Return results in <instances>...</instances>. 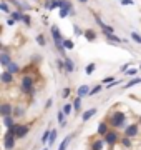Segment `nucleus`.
Returning <instances> with one entry per match:
<instances>
[{"label": "nucleus", "mask_w": 141, "mask_h": 150, "mask_svg": "<svg viewBox=\"0 0 141 150\" xmlns=\"http://www.w3.org/2000/svg\"><path fill=\"white\" fill-rule=\"evenodd\" d=\"M106 122L114 130H125L130 125L128 123V115H126V112H121V110H113V112L110 113V117Z\"/></svg>", "instance_id": "1"}, {"label": "nucleus", "mask_w": 141, "mask_h": 150, "mask_svg": "<svg viewBox=\"0 0 141 150\" xmlns=\"http://www.w3.org/2000/svg\"><path fill=\"white\" fill-rule=\"evenodd\" d=\"M50 33H52V38H53V45H55V48L58 50V54H61V57L65 59L66 57V48L63 47V42H65V38H63V35H61V32H60V28H58V25H52L50 27Z\"/></svg>", "instance_id": "2"}, {"label": "nucleus", "mask_w": 141, "mask_h": 150, "mask_svg": "<svg viewBox=\"0 0 141 150\" xmlns=\"http://www.w3.org/2000/svg\"><path fill=\"white\" fill-rule=\"evenodd\" d=\"M20 90H22L25 95L33 97V93H35V80H33L32 75H23V77H22V82H20Z\"/></svg>", "instance_id": "3"}, {"label": "nucleus", "mask_w": 141, "mask_h": 150, "mask_svg": "<svg viewBox=\"0 0 141 150\" xmlns=\"http://www.w3.org/2000/svg\"><path fill=\"white\" fill-rule=\"evenodd\" d=\"M103 140H105V145H108V147H114L116 144H119V140H121V135L118 134V130L111 129L108 134L103 137Z\"/></svg>", "instance_id": "4"}, {"label": "nucleus", "mask_w": 141, "mask_h": 150, "mask_svg": "<svg viewBox=\"0 0 141 150\" xmlns=\"http://www.w3.org/2000/svg\"><path fill=\"white\" fill-rule=\"evenodd\" d=\"M60 18H66L68 15H75V10H73V4H71L70 0H63V4L60 7Z\"/></svg>", "instance_id": "5"}, {"label": "nucleus", "mask_w": 141, "mask_h": 150, "mask_svg": "<svg viewBox=\"0 0 141 150\" xmlns=\"http://www.w3.org/2000/svg\"><path fill=\"white\" fill-rule=\"evenodd\" d=\"M140 127H141V125H140L138 122L130 123V125H128V127L123 130V135L130 137V139H135V137H138V134H140Z\"/></svg>", "instance_id": "6"}, {"label": "nucleus", "mask_w": 141, "mask_h": 150, "mask_svg": "<svg viewBox=\"0 0 141 150\" xmlns=\"http://www.w3.org/2000/svg\"><path fill=\"white\" fill-rule=\"evenodd\" d=\"M17 147V137L15 135H10L8 132L3 134V149L5 150H15Z\"/></svg>", "instance_id": "7"}, {"label": "nucleus", "mask_w": 141, "mask_h": 150, "mask_svg": "<svg viewBox=\"0 0 141 150\" xmlns=\"http://www.w3.org/2000/svg\"><path fill=\"white\" fill-rule=\"evenodd\" d=\"M30 132V123H18V129H17V140H22L25 139Z\"/></svg>", "instance_id": "8"}, {"label": "nucleus", "mask_w": 141, "mask_h": 150, "mask_svg": "<svg viewBox=\"0 0 141 150\" xmlns=\"http://www.w3.org/2000/svg\"><path fill=\"white\" fill-rule=\"evenodd\" d=\"M110 130H111V127H110V123L106 122V120H101V122L98 123L96 135H98V137H101V139H103V137H105L106 134H108Z\"/></svg>", "instance_id": "9"}, {"label": "nucleus", "mask_w": 141, "mask_h": 150, "mask_svg": "<svg viewBox=\"0 0 141 150\" xmlns=\"http://www.w3.org/2000/svg\"><path fill=\"white\" fill-rule=\"evenodd\" d=\"M13 107H15V105H12L10 102H3L0 105V115H2V117L13 115Z\"/></svg>", "instance_id": "10"}, {"label": "nucleus", "mask_w": 141, "mask_h": 150, "mask_svg": "<svg viewBox=\"0 0 141 150\" xmlns=\"http://www.w3.org/2000/svg\"><path fill=\"white\" fill-rule=\"evenodd\" d=\"M0 82H2L3 85H12V83H13V74H10L8 70H3L2 75H0Z\"/></svg>", "instance_id": "11"}, {"label": "nucleus", "mask_w": 141, "mask_h": 150, "mask_svg": "<svg viewBox=\"0 0 141 150\" xmlns=\"http://www.w3.org/2000/svg\"><path fill=\"white\" fill-rule=\"evenodd\" d=\"M96 112H98V108H96V107H91V108H88V110H85V112L82 113V122H83V123H87L90 118H93L95 115H96Z\"/></svg>", "instance_id": "12"}, {"label": "nucleus", "mask_w": 141, "mask_h": 150, "mask_svg": "<svg viewBox=\"0 0 141 150\" xmlns=\"http://www.w3.org/2000/svg\"><path fill=\"white\" fill-rule=\"evenodd\" d=\"M12 62H13V60H12V57L8 55V52H3V50H2V52H0V65H2L3 69H7Z\"/></svg>", "instance_id": "13"}, {"label": "nucleus", "mask_w": 141, "mask_h": 150, "mask_svg": "<svg viewBox=\"0 0 141 150\" xmlns=\"http://www.w3.org/2000/svg\"><path fill=\"white\" fill-rule=\"evenodd\" d=\"M25 112H27V107L25 105H15L13 107V117H15V120L25 117Z\"/></svg>", "instance_id": "14"}, {"label": "nucleus", "mask_w": 141, "mask_h": 150, "mask_svg": "<svg viewBox=\"0 0 141 150\" xmlns=\"http://www.w3.org/2000/svg\"><path fill=\"white\" fill-rule=\"evenodd\" d=\"M61 4H63V0H52V2H47L45 4V8L47 10H60Z\"/></svg>", "instance_id": "15"}, {"label": "nucleus", "mask_w": 141, "mask_h": 150, "mask_svg": "<svg viewBox=\"0 0 141 150\" xmlns=\"http://www.w3.org/2000/svg\"><path fill=\"white\" fill-rule=\"evenodd\" d=\"M73 113H75V115L83 113L82 112V97H78V95L73 98Z\"/></svg>", "instance_id": "16"}, {"label": "nucleus", "mask_w": 141, "mask_h": 150, "mask_svg": "<svg viewBox=\"0 0 141 150\" xmlns=\"http://www.w3.org/2000/svg\"><path fill=\"white\" fill-rule=\"evenodd\" d=\"M90 90H91V88H90V85H87V83H83V85H80L78 87V90H76V95L78 97H88L90 95Z\"/></svg>", "instance_id": "17"}, {"label": "nucleus", "mask_w": 141, "mask_h": 150, "mask_svg": "<svg viewBox=\"0 0 141 150\" xmlns=\"http://www.w3.org/2000/svg\"><path fill=\"white\" fill-rule=\"evenodd\" d=\"M63 60H65V72H66L68 75L73 74V70H75V62H73V60H71L70 57H68V55H66V57H65Z\"/></svg>", "instance_id": "18"}, {"label": "nucleus", "mask_w": 141, "mask_h": 150, "mask_svg": "<svg viewBox=\"0 0 141 150\" xmlns=\"http://www.w3.org/2000/svg\"><path fill=\"white\" fill-rule=\"evenodd\" d=\"M73 137H75V132H73V134H70V135H66L65 139H63V142L60 144L58 150H66V149H68V145L71 144V140H73Z\"/></svg>", "instance_id": "19"}, {"label": "nucleus", "mask_w": 141, "mask_h": 150, "mask_svg": "<svg viewBox=\"0 0 141 150\" xmlns=\"http://www.w3.org/2000/svg\"><path fill=\"white\" fill-rule=\"evenodd\" d=\"M119 145L123 147V149H131L133 147V139H130V137H126V135H121V140H119Z\"/></svg>", "instance_id": "20"}, {"label": "nucleus", "mask_w": 141, "mask_h": 150, "mask_svg": "<svg viewBox=\"0 0 141 150\" xmlns=\"http://www.w3.org/2000/svg\"><path fill=\"white\" fill-rule=\"evenodd\" d=\"M105 147V140L103 139H95L90 145V150H103Z\"/></svg>", "instance_id": "21"}, {"label": "nucleus", "mask_w": 141, "mask_h": 150, "mask_svg": "<svg viewBox=\"0 0 141 150\" xmlns=\"http://www.w3.org/2000/svg\"><path fill=\"white\" fill-rule=\"evenodd\" d=\"M2 122H3V127L5 129H10V127H13L15 125V117L13 115H8V117H2Z\"/></svg>", "instance_id": "22"}, {"label": "nucleus", "mask_w": 141, "mask_h": 150, "mask_svg": "<svg viewBox=\"0 0 141 150\" xmlns=\"http://www.w3.org/2000/svg\"><path fill=\"white\" fill-rule=\"evenodd\" d=\"M105 38L108 40V42L111 43H126L128 40H125V38H119L118 35H114V33H111V35H105Z\"/></svg>", "instance_id": "23"}, {"label": "nucleus", "mask_w": 141, "mask_h": 150, "mask_svg": "<svg viewBox=\"0 0 141 150\" xmlns=\"http://www.w3.org/2000/svg\"><path fill=\"white\" fill-rule=\"evenodd\" d=\"M5 70H8V72H10V74H13V75H17V74H20V72H22L20 65L17 64V62H12V64L8 65V67H7Z\"/></svg>", "instance_id": "24"}, {"label": "nucleus", "mask_w": 141, "mask_h": 150, "mask_svg": "<svg viewBox=\"0 0 141 150\" xmlns=\"http://www.w3.org/2000/svg\"><path fill=\"white\" fill-rule=\"evenodd\" d=\"M83 37L87 38V42H95L96 40V33H95L93 28H88V30H85V35Z\"/></svg>", "instance_id": "25"}, {"label": "nucleus", "mask_w": 141, "mask_h": 150, "mask_svg": "<svg viewBox=\"0 0 141 150\" xmlns=\"http://www.w3.org/2000/svg\"><path fill=\"white\" fill-rule=\"evenodd\" d=\"M50 134H52V127H48V129L45 130L43 134H42V139H40V144H43V145H48Z\"/></svg>", "instance_id": "26"}, {"label": "nucleus", "mask_w": 141, "mask_h": 150, "mask_svg": "<svg viewBox=\"0 0 141 150\" xmlns=\"http://www.w3.org/2000/svg\"><path fill=\"white\" fill-rule=\"evenodd\" d=\"M57 137H58V129H52V134H50V140L47 147H53L55 142H57Z\"/></svg>", "instance_id": "27"}, {"label": "nucleus", "mask_w": 141, "mask_h": 150, "mask_svg": "<svg viewBox=\"0 0 141 150\" xmlns=\"http://www.w3.org/2000/svg\"><path fill=\"white\" fill-rule=\"evenodd\" d=\"M141 83V77H133L126 85H123V88H131V87H135V85H140Z\"/></svg>", "instance_id": "28"}, {"label": "nucleus", "mask_w": 141, "mask_h": 150, "mask_svg": "<svg viewBox=\"0 0 141 150\" xmlns=\"http://www.w3.org/2000/svg\"><path fill=\"white\" fill-rule=\"evenodd\" d=\"M10 18H13L15 22H22V18H23V13L20 10H12V13H10Z\"/></svg>", "instance_id": "29"}, {"label": "nucleus", "mask_w": 141, "mask_h": 150, "mask_svg": "<svg viewBox=\"0 0 141 150\" xmlns=\"http://www.w3.org/2000/svg\"><path fill=\"white\" fill-rule=\"evenodd\" d=\"M61 110H63V112H65V115H66V117H68V115H71V113H73V103L66 102L65 105H63V107H61Z\"/></svg>", "instance_id": "30"}, {"label": "nucleus", "mask_w": 141, "mask_h": 150, "mask_svg": "<svg viewBox=\"0 0 141 150\" xmlns=\"http://www.w3.org/2000/svg\"><path fill=\"white\" fill-rule=\"evenodd\" d=\"M101 90H103V83H98V85L91 87V90H90V95H88V97H93V95H96V93H100Z\"/></svg>", "instance_id": "31"}, {"label": "nucleus", "mask_w": 141, "mask_h": 150, "mask_svg": "<svg viewBox=\"0 0 141 150\" xmlns=\"http://www.w3.org/2000/svg\"><path fill=\"white\" fill-rule=\"evenodd\" d=\"M95 70H96V64H88L87 67H85V74L87 75H93V72H95Z\"/></svg>", "instance_id": "32"}, {"label": "nucleus", "mask_w": 141, "mask_h": 150, "mask_svg": "<svg viewBox=\"0 0 141 150\" xmlns=\"http://www.w3.org/2000/svg\"><path fill=\"white\" fill-rule=\"evenodd\" d=\"M0 10L3 12V13H12V10H10V7H8V2H7V0H3V2L0 4Z\"/></svg>", "instance_id": "33"}, {"label": "nucleus", "mask_w": 141, "mask_h": 150, "mask_svg": "<svg viewBox=\"0 0 141 150\" xmlns=\"http://www.w3.org/2000/svg\"><path fill=\"white\" fill-rule=\"evenodd\" d=\"M35 40H37V43L40 45V47H45V45H47V40H45V35H43V33H38Z\"/></svg>", "instance_id": "34"}, {"label": "nucleus", "mask_w": 141, "mask_h": 150, "mask_svg": "<svg viewBox=\"0 0 141 150\" xmlns=\"http://www.w3.org/2000/svg\"><path fill=\"white\" fill-rule=\"evenodd\" d=\"M73 33H75V37H82V35H85V30L80 28L76 23H73Z\"/></svg>", "instance_id": "35"}, {"label": "nucleus", "mask_w": 141, "mask_h": 150, "mask_svg": "<svg viewBox=\"0 0 141 150\" xmlns=\"http://www.w3.org/2000/svg\"><path fill=\"white\" fill-rule=\"evenodd\" d=\"M63 47H65L66 50H73V48H75V43H73V40H71V38H65Z\"/></svg>", "instance_id": "36"}, {"label": "nucleus", "mask_w": 141, "mask_h": 150, "mask_svg": "<svg viewBox=\"0 0 141 150\" xmlns=\"http://www.w3.org/2000/svg\"><path fill=\"white\" fill-rule=\"evenodd\" d=\"M130 37H131V40H133V42L141 43V35H140L138 32H131V33H130Z\"/></svg>", "instance_id": "37"}, {"label": "nucleus", "mask_w": 141, "mask_h": 150, "mask_svg": "<svg viewBox=\"0 0 141 150\" xmlns=\"http://www.w3.org/2000/svg\"><path fill=\"white\" fill-rule=\"evenodd\" d=\"M22 22L27 25V27H30L32 25V17L28 15V13H23V18H22Z\"/></svg>", "instance_id": "38"}, {"label": "nucleus", "mask_w": 141, "mask_h": 150, "mask_svg": "<svg viewBox=\"0 0 141 150\" xmlns=\"http://www.w3.org/2000/svg\"><path fill=\"white\" fill-rule=\"evenodd\" d=\"M70 95H71V88L70 87H65V88L61 90V97H63V98H70Z\"/></svg>", "instance_id": "39"}, {"label": "nucleus", "mask_w": 141, "mask_h": 150, "mask_svg": "<svg viewBox=\"0 0 141 150\" xmlns=\"http://www.w3.org/2000/svg\"><path fill=\"white\" fill-rule=\"evenodd\" d=\"M136 74H138V69H135V67H130V69L125 72V75H128V77H135Z\"/></svg>", "instance_id": "40"}, {"label": "nucleus", "mask_w": 141, "mask_h": 150, "mask_svg": "<svg viewBox=\"0 0 141 150\" xmlns=\"http://www.w3.org/2000/svg\"><path fill=\"white\" fill-rule=\"evenodd\" d=\"M116 85H121V79H119V80L116 79L114 82H111V83H108V85H105V87H106V90H111V88H113V87H116Z\"/></svg>", "instance_id": "41"}, {"label": "nucleus", "mask_w": 141, "mask_h": 150, "mask_svg": "<svg viewBox=\"0 0 141 150\" xmlns=\"http://www.w3.org/2000/svg\"><path fill=\"white\" fill-rule=\"evenodd\" d=\"M114 80H116L114 77H105L103 80H101V83H103V85H108V83H111V82H114Z\"/></svg>", "instance_id": "42"}, {"label": "nucleus", "mask_w": 141, "mask_h": 150, "mask_svg": "<svg viewBox=\"0 0 141 150\" xmlns=\"http://www.w3.org/2000/svg\"><path fill=\"white\" fill-rule=\"evenodd\" d=\"M119 4H121V5H135L133 0H119Z\"/></svg>", "instance_id": "43"}, {"label": "nucleus", "mask_w": 141, "mask_h": 150, "mask_svg": "<svg viewBox=\"0 0 141 150\" xmlns=\"http://www.w3.org/2000/svg\"><path fill=\"white\" fill-rule=\"evenodd\" d=\"M130 67H131V62H128V64H125V65H123V67H121V69H119V72H123V74H125L126 70L130 69Z\"/></svg>", "instance_id": "44"}, {"label": "nucleus", "mask_w": 141, "mask_h": 150, "mask_svg": "<svg viewBox=\"0 0 141 150\" xmlns=\"http://www.w3.org/2000/svg\"><path fill=\"white\" fill-rule=\"evenodd\" d=\"M52 103H53V98H48V100L45 102V110H48V108L52 107Z\"/></svg>", "instance_id": "45"}, {"label": "nucleus", "mask_w": 141, "mask_h": 150, "mask_svg": "<svg viewBox=\"0 0 141 150\" xmlns=\"http://www.w3.org/2000/svg\"><path fill=\"white\" fill-rule=\"evenodd\" d=\"M15 23H17V22L13 20V18H7V25H10V27H13Z\"/></svg>", "instance_id": "46"}, {"label": "nucleus", "mask_w": 141, "mask_h": 150, "mask_svg": "<svg viewBox=\"0 0 141 150\" xmlns=\"http://www.w3.org/2000/svg\"><path fill=\"white\" fill-rule=\"evenodd\" d=\"M78 2H82V4H87L88 0H78Z\"/></svg>", "instance_id": "47"}, {"label": "nucleus", "mask_w": 141, "mask_h": 150, "mask_svg": "<svg viewBox=\"0 0 141 150\" xmlns=\"http://www.w3.org/2000/svg\"><path fill=\"white\" fill-rule=\"evenodd\" d=\"M138 123H140V125H141V115H140V118H138Z\"/></svg>", "instance_id": "48"}, {"label": "nucleus", "mask_w": 141, "mask_h": 150, "mask_svg": "<svg viewBox=\"0 0 141 150\" xmlns=\"http://www.w3.org/2000/svg\"><path fill=\"white\" fill-rule=\"evenodd\" d=\"M42 150H50V147H45V149H42Z\"/></svg>", "instance_id": "49"}, {"label": "nucleus", "mask_w": 141, "mask_h": 150, "mask_svg": "<svg viewBox=\"0 0 141 150\" xmlns=\"http://www.w3.org/2000/svg\"><path fill=\"white\" fill-rule=\"evenodd\" d=\"M140 70H141V64H140Z\"/></svg>", "instance_id": "50"}, {"label": "nucleus", "mask_w": 141, "mask_h": 150, "mask_svg": "<svg viewBox=\"0 0 141 150\" xmlns=\"http://www.w3.org/2000/svg\"><path fill=\"white\" fill-rule=\"evenodd\" d=\"M47 2H52V0H47Z\"/></svg>", "instance_id": "51"}]
</instances>
